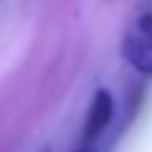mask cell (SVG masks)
Returning a JSON list of instances; mask_svg holds the SVG:
<instances>
[{
  "label": "cell",
  "instance_id": "obj_1",
  "mask_svg": "<svg viewBox=\"0 0 152 152\" xmlns=\"http://www.w3.org/2000/svg\"><path fill=\"white\" fill-rule=\"evenodd\" d=\"M121 52L135 71L152 76V14H142L135 19L124 38Z\"/></svg>",
  "mask_w": 152,
  "mask_h": 152
},
{
  "label": "cell",
  "instance_id": "obj_2",
  "mask_svg": "<svg viewBox=\"0 0 152 152\" xmlns=\"http://www.w3.org/2000/svg\"><path fill=\"white\" fill-rule=\"evenodd\" d=\"M112 116H114V97L107 88H97L93 100H90V107H88V114H86V124H83V145H90L93 140H97L104 128L112 124Z\"/></svg>",
  "mask_w": 152,
  "mask_h": 152
}]
</instances>
